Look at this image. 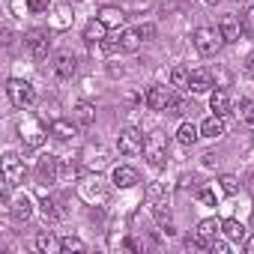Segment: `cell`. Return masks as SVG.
Returning <instances> with one entry per match:
<instances>
[{"label": "cell", "mask_w": 254, "mask_h": 254, "mask_svg": "<svg viewBox=\"0 0 254 254\" xmlns=\"http://www.w3.org/2000/svg\"><path fill=\"white\" fill-rule=\"evenodd\" d=\"M24 45H27V51H30L36 60H42V57H48L51 36H48V30H27V36H24Z\"/></svg>", "instance_id": "52a82bcc"}, {"label": "cell", "mask_w": 254, "mask_h": 254, "mask_svg": "<svg viewBox=\"0 0 254 254\" xmlns=\"http://www.w3.org/2000/svg\"><path fill=\"white\" fill-rule=\"evenodd\" d=\"M36 248H39V254H60L63 251V239H57L51 230H42L36 236Z\"/></svg>", "instance_id": "9a60e30c"}, {"label": "cell", "mask_w": 254, "mask_h": 254, "mask_svg": "<svg viewBox=\"0 0 254 254\" xmlns=\"http://www.w3.org/2000/svg\"><path fill=\"white\" fill-rule=\"evenodd\" d=\"M218 233H221V221H218V218H203V221H197V230H194V236H200L206 245H209V242H212Z\"/></svg>", "instance_id": "ac0fdd59"}, {"label": "cell", "mask_w": 254, "mask_h": 254, "mask_svg": "<svg viewBox=\"0 0 254 254\" xmlns=\"http://www.w3.org/2000/svg\"><path fill=\"white\" fill-rule=\"evenodd\" d=\"M111 183H114L117 189H132V186L141 183V174H138L135 168H129V165H117L114 174H111Z\"/></svg>", "instance_id": "30bf717a"}, {"label": "cell", "mask_w": 254, "mask_h": 254, "mask_svg": "<svg viewBox=\"0 0 254 254\" xmlns=\"http://www.w3.org/2000/svg\"><path fill=\"white\" fill-rule=\"evenodd\" d=\"M189 75H191V72H189L186 66H174V69H171V84L180 87V90H189Z\"/></svg>", "instance_id": "83f0119b"}, {"label": "cell", "mask_w": 254, "mask_h": 254, "mask_svg": "<svg viewBox=\"0 0 254 254\" xmlns=\"http://www.w3.org/2000/svg\"><path fill=\"white\" fill-rule=\"evenodd\" d=\"M141 39H144V36H141V30H138V27H126L114 45H117V48H123V51H138V48H141Z\"/></svg>", "instance_id": "2e32d148"}, {"label": "cell", "mask_w": 254, "mask_h": 254, "mask_svg": "<svg viewBox=\"0 0 254 254\" xmlns=\"http://www.w3.org/2000/svg\"><path fill=\"white\" fill-rule=\"evenodd\" d=\"M42 212H45V218H51V221H60V218L66 215L54 197H42Z\"/></svg>", "instance_id": "4316f807"}, {"label": "cell", "mask_w": 254, "mask_h": 254, "mask_svg": "<svg viewBox=\"0 0 254 254\" xmlns=\"http://www.w3.org/2000/svg\"><path fill=\"white\" fill-rule=\"evenodd\" d=\"M105 33H108V24H102V18H93V21H87V27H84V39H87L90 45H102V42H105Z\"/></svg>", "instance_id": "e0dca14e"}, {"label": "cell", "mask_w": 254, "mask_h": 254, "mask_svg": "<svg viewBox=\"0 0 254 254\" xmlns=\"http://www.w3.org/2000/svg\"><path fill=\"white\" fill-rule=\"evenodd\" d=\"M78 194L87 200V203H105L108 200V183L99 177V174H90V177H81L78 183Z\"/></svg>", "instance_id": "7a4b0ae2"}, {"label": "cell", "mask_w": 254, "mask_h": 254, "mask_svg": "<svg viewBox=\"0 0 254 254\" xmlns=\"http://www.w3.org/2000/svg\"><path fill=\"white\" fill-rule=\"evenodd\" d=\"M242 30H245L248 36H254V6L245 12V18H242Z\"/></svg>", "instance_id": "e575fe53"}, {"label": "cell", "mask_w": 254, "mask_h": 254, "mask_svg": "<svg viewBox=\"0 0 254 254\" xmlns=\"http://www.w3.org/2000/svg\"><path fill=\"white\" fill-rule=\"evenodd\" d=\"M18 132H21V141L27 144V147H42L45 144V126L39 123V120H21V126H18Z\"/></svg>", "instance_id": "8992f818"}, {"label": "cell", "mask_w": 254, "mask_h": 254, "mask_svg": "<svg viewBox=\"0 0 254 254\" xmlns=\"http://www.w3.org/2000/svg\"><path fill=\"white\" fill-rule=\"evenodd\" d=\"M96 18H102V24H108V27H123V21H126V12H123L120 6H102Z\"/></svg>", "instance_id": "7402d4cb"}, {"label": "cell", "mask_w": 254, "mask_h": 254, "mask_svg": "<svg viewBox=\"0 0 254 254\" xmlns=\"http://www.w3.org/2000/svg\"><path fill=\"white\" fill-rule=\"evenodd\" d=\"M218 183H221V191H224V194H239V180H236L233 174H224Z\"/></svg>", "instance_id": "f546056e"}, {"label": "cell", "mask_w": 254, "mask_h": 254, "mask_svg": "<svg viewBox=\"0 0 254 254\" xmlns=\"http://www.w3.org/2000/svg\"><path fill=\"white\" fill-rule=\"evenodd\" d=\"M9 212H12V215H15L18 221H27V218L33 215V200H30L27 194H21V197H15V200H12Z\"/></svg>", "instance_id": "603a6c76"}, {"label": "cell", "mask_w": 254, "mask_h": 254, "mask_svg": "<svg viewBox=\"0 0 254 254\" xmlns=\"http://www.w3.org/2000/svg\"><path fill=\"white\" fill-rule=\"evenodd\" d=\"M212 78H218L221 84H227V81H230V75H227L224 69H215V72H212Z\"/></svg>", "instance_id": "f35d334b"}, {"label": "cell", "mask_w": 254, "mask_h": 254, "mask_svg": "<svg viewBox=\"0 0 254 254\" xmlns=\"http://www.w3.org/2000/svg\"><path fill=\"white\" fill-rule=\"evenodd\" d=\"M218 33H221L224 42H236L245 30H242V24H239L236 15H221V21H218Z\"/></svg>", "instance_id": "7c38bea8"}, {"label": "cell", "mask_w": 254, "mask_h": 254, "mask_svg": "<svg viewBox=\"0 0 254 254\" xmlns=\"http://www.w3.org/2000/svg\"><path fill=\"white\" fill-rule=\"evenodd\" d=\"M227 242H230L227 236H224V239H218V236H215V239L209 242V251H215V254H227V248H230Z\"/></svg>", "instance_id": "d6a6232c"}, {"label": "cell", "mask_w": 254, "mask_h": 254, "mask_svg": "<svg viewBox=\"0 0 254 254\" xmlns=\"http://www.w3.org/2000/svg\"><path fill=\"white\" fill-rule=\"evenodd\" d=\"M197 200H200L203 206H218V200H215V191H212V189H200V191H197Z\"/></svg>", "instance_id": "1f68e13d"}, {"label": "cell", "mask_w": 254, "mask_h": 254, "mask_svg": "<svg viewBox=\"0 0 254 254\" xmlns=\"http://www.w3.org/2000/svg\"><path fill=\"white\" fill-rule=\"evenodd\" d=\"M75 120H78L81 126H93V123H96V108H93L90 102H78V105H75Z\"/></svg>", "instance_id": "cb8c5ba5"}, {"label": "cell", "mask_w": 254, "mask_h": 254, "mask_svg": "<svg viewBox=\"0 0 254 254\" xmlns=\"http://www.w3.org/2000/svg\"><path fill=\"white\" fill-rule=\"evenodd\" d=\"M245 251L254 254V236H245Z\"/></svg>", "instance_id": "60d3db41"}, {"label": "cell", "mask_w": 254, "mask_h": 254, "mask_svg": "<svg viewBox=\"0 0 254 254\" xmlns=\"http://www.w3.org/2000/svg\"><path fill=\"white\" fill-rule=\"evenodd\" d=\"M75 69H78V60H75V54H69V51H63V54H57V60H54V75L57 78H72L75 75Z\"/></svg>", "instance_id": "5bb4252c"}, {"label": "cell", "mask_w": 254, "mask_h": 254, "mask_svg": "<svg viewBox=\"0 0 254 254\" xmlns=\"http://www.w3.org/2000/svg\"><path fill=\"white\" fill-rule=\"evenodd\" d=\"M191 42H194V48H197L200 57H212V54H218L221 45H224V39H221V33H218L215 27H197V30L191 33Z\"/></svg>", "instance_id": "6da1fadb"}, {"label": "cell", "mask_w": 254, "mask_h": 254, "mask_svg": "<svg viewBox=\"0 0 254 254\" xmlns=\"http://www.w3.org/2000/svg\"><path fill=\"white\" fill-rule=\"evenodd\" d=\"M6 96H9V102H12L15 108H30L33 99H36V90H33L30 81H24V78H12V81L6 84Z\"/></svg>", "instance_id": "277c9868"}, {"label": "cell", "mask_w": 254, "mask_h": 254, "mask_svg": "<svg viewBox=\"0 0 254 254\" xmlns=\"http://www.w3.org/2000/svg\"><path fill=\"white\" fill-rule=\"evenodd\" d=\"M144 141L147 138L138 129H123L117 138V150H120V156H138V153H144Z\"/></svg>", "instance_id": "5b68a950"}, {"label": "cell", "mask_w": 254, "mask_h": 254, "mask_svg": "<svg viewBox=\"0 0 254 254\" xmlns=\"http://www.w3.org/2000/svg\"><path fill=\"white\" fill-rule=\"evenodd\" d=\"M24 6H27V12L42 15V12H48V9H51V0H24Z\"/></svg>", "instance_id": "4dcf8cb0"}, {"label": "cell", "mask_w": 254, "mask_h": 254, "mask_svg": "<svg viewBox=\"0 0 254 254\" xmlns=\"http://www.w3.org/2000/svg\"><path fill=\"white\" fill-rule=\"evenodd\" d=\"M245 126H248V129H254V108L245 111Z\"/></svg>", "instance_id": "ab89813d"}, {"label": "cell", "mask_w": 254, "mask_h": 254, "mask_svg": "<svg viewBox=\"0 0 254 254\" xmlns=\"http://www.w3.org/2000/svg\"><path fill=\"white\" fill-rule=\"evenodd\" d=\"M3 183H6V189L24 183V165L18 162L15 153H6V156H3Z\"/></svg>", "instance_id": "ba28073f"}, {"label": "cell", "mask_w": 254, "mask_h": 254, "mask_svg": "<svg viewBox=\"0 0 254 254\" xmlns=\"http://www.w3.org/2000/svg\"><path fill=\"white\" fill-rule=\"evenodd\" d=\"M186 111H189V105H186L183 99H177V96H174V99H171V105H168V114H186Z\"/></svg>", "instance_id": "836d02e7"}, {"label": "cell", "mask_w": 254, "mask_h": 254, "mask_svg": "<svg viewBox=\"0 0 254 254\" xmlns=\"http://www.w3.org/2000/svg\"><path fill=\"white\" fill-rule=\"evenodd\" d=\"M54 138H60V141H69L72 135H75V126L69 123V120H54L51 123V129H48Z\"/></svg>", "instance_id": "d4e9b609"}, {"label": "cell", "mask_w": 254, "mask_h": 254, "mask_svg": "<svg viewBox=\"0 0 254 254\" xmlns=\"http://www.w3.org/2000/svg\"><path fill=\"white\" fill-rule=\"evenodd\" d=\"M69 3H78V0H69Z\"/></svg>", "instance_id": "ee69618b"}, {"label": "cell", "mask_w": 254, "mask_h": 254, "mask_svg": "<svg viewBox=\"0 0 254 254\" xmlns=\"http://www.w3.org/2000/svg\"><path fill=\"white\" fill-rule=\"evenodd\" d=\"M209 111L212 114H230V93L227 90H212L209 93Z\"/></svg>", "instance_id": "d6986e66"}, {"label": "cell", "mask_w": 254, "mask_h": 254, "mask_svg": "<svg viewBox=\"0 0 254 254\" xmlns=\"http://www.w3.org/2000/svg\"><path fill=\"white\" fill-rule=\"evenodd\" d=\"M221 233H224L230 242H245V236H248V230L242 227L239 218H227V221H221Z\"/></svg>", "instance_id": "ffe728a7"}, {"label": "cell", "mask_w": 254, "mask_h": 254, "mask_svg": "<svg viewBox=\"0 0 254 254\" xmlns=\"http://www.w3.org/2000/svg\"><path fill=\"white\" fill-rule=\"evenodd\" d=\"M197 138H200V126H194V123H180V129H177V141H180L183 147L197 144Z\"/></svg>", "instance_id": "44dd1931"}, {"label": "cell", "mask_w": 254, "mask_h": 254, "mask_svg": "<svg viewBox=\"0 0 254 254\" xmlns=\"http://www.w3.org/2000/svg\"><path fill=\"white\" fill-rule=\"evenodd\" d=\"M242 72H245L248 78H254V51H251V54L245 57V66H242Z\"/></svg>", "instance_id": "8d00e7d4"}, {"label": "cell", "mask_w": 254, "mask_h": 254, "mask_svg": "<svg viewBox=\"0 0 254 254\" xmlns=\"http://www.w3.org/2000/svg\"><path fill=\"white\" fill-rule=\"evenodd\" d=\"M224 129H227V126H224V117H221V114H209V117L200 123V135H203V138H212V141L221 138Z\"/></svg>", "instance_id": "4fadbf2b"}, {"label": "cell", "mask_w": 254, "mask_h": 254, "mask_svg": "<svg viewBox=\"0 0 254 254\" xmlns=\"http://www.w3.org/2000/svg\"><path fill=\"white\" fill-rule=\"evenodd\" d=\"M171 99H174V93H171L168 87H162V84H153V87L147 90V108H150V111H168Z\"/></svg>", "instance_id": "9c48e42d"}, {"label": "cell", "mask_w": 254, "mask_h": 254, "mask_svg": "<svg viewBox=\"0 0 254 254\" xmlns=\"http://www.w3.org/2000/svg\"><path fill=\"white\" fill-rule=\"evenodd\" d=\"M212 87H215V78H212L209 69H194L189 75V90L191 93H209Z\"/></svg>", "instance_id": "8fae6325"}, {"label": "cell", "mask_w": 254, "mask_h": 254, "mask_svg": "<svg viewBox=\"0 0 254 254\" xmlns=\"http://www.w3.org/2000/svg\"><path fill=\"white\" fill-rule=\"evenodd\" d=\"M57 165H60V162H57L54 156H45V159L39 162V177H42V180H57V177H60Z\"/></svg>", "instance_id": "484cf974"}, {"label": "cell", "mask_w": 254, "mask_h": 254, "mask_svg": "<svg viewBox=\"0 0 254 254\" xmlns=\"http://www.w3.org/2000/svg\"><path fill=\"white\" fill-rule=\"evenodd\" d=\"M144 159H147L153 168H165V165H168V138H165L162 132L147 135V141H144Z\"/></svg>", "instance_id": "3957f363"}, {"label": "cell", "mask_w": 254, "mask_h": 254, "mask_svg": "<svg viewBox=\"0 0 254 254\" xmlns=\"http://www.w3.org/2000/svg\"><path fill=\"white\" fill-rule=\"evenodd\" d=\"M63 251H66V254H84L87 245H84V239H78V236H66V239H63Z\"/></svg>", "instance_id": "f1b7e54d"}, {"label": "cell", "mask_w": 254, "mask_h": 254, "mask_svg": "<svg viewBox=\"0 0 254 254\" xmlns=\"http://www.w3.org/2000/svg\"><path fill=\"white\" fill-rule=\"evenodd\" d=\"M248 186H251V191H254V174H251V177H248Z\"/></svg>", "instance_id": "7bdbcfd3"}, {"label": "cell", "mask_w": 254, "mask_h": 254, "mask_svg": "<svg viewBox=\"0 0 254 254\" xmlns=\"http://www.w3.org/2000/svg\"><path fill=\"white\" fill-rule=\"evenodd\" d=\"M153 215H156L162 224H168V221H171V212H168L165 206H153Z\"/></svg>", "instance_id": "d590c367"}, {"label": "cell", "mask_w": 254, "mask_h": 254, "mask_svg": "<svg viewBox=\"0 0 254 254\" xmlns=\"http://www.w3.org/2000/svg\"><path fill=\"white\" fill-rule=\"evenodd\" d=\"M203 3H209V6H215V3H221V0H203Z\"/></svg>", "instance_id": "b9f144b4"}, {"label": "cell", "mask_w": 254, "mask_h": 254, "mask_svg": "<svg viewBox=\"0 0 254 254\" xmlns=\"http://www.w3.org/2000/svg\"><path fill=\"white\" fill-rule=\"evenodd\" d=\"M138 30H141L144 39H153V36H156V27H153V24H144V27H138Z\"/></svg>", "instance_id": "74e56055"}]
</instances>
